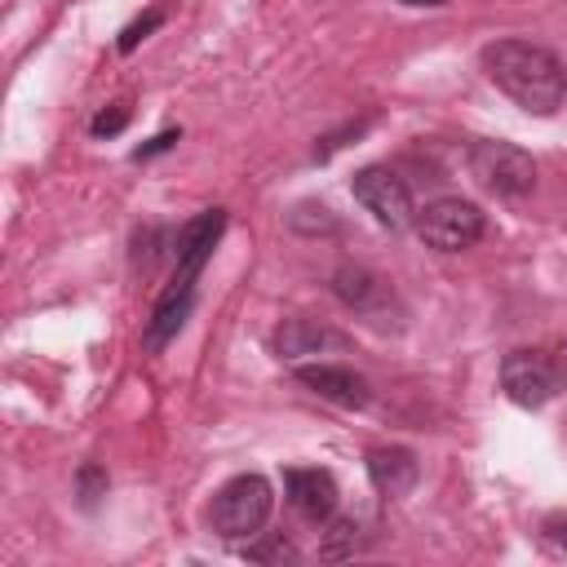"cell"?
<instances>
[{
  "mask_svg": "<svg viewBox=\"0 0 567 567\" xmlns=\"http://www.w3.org/2000/svg\"><path fill=\"white\" fill-rule=\"evenodd\" d=\"M483 75L523 111L532 115H554L567 93V71L554 49L536 40H492L483 49Z\"/></svg>",
  "mask_w": 567,
  "mask_h": 567,
  "instance_id": "1",
  "label": "cell"
},
{
  "mask_svg": "<svg viewBox=\"0 0 567 567\" xmlns=\"http://www.w3.org/2000/svg\"><path fill=\"white\" fill-rule=\"evenodd\" d=\"M270 505H275V492L261 474H235L230 483L217 487V496L208 505V523L221 540H252V536H261Z\"/></svg>",
  "mask_w": 567,
  "mask_h": 567,
  "instance_id": "2",
  "label": "cell"
},
{
  "mask_svg": "<svg viewBox=\"0 0 567 567\" xmlns=\"http://www.w3.org/2000/svg\"><path fill=\"white\" fill-rule=\"evenodd\" d=\"M470 164V177L487 190V195H501V199H518L536 186V164L523 146L514 142H496V137H478L465 155Z\"/></svg>",
  "mask_w": 567,
  "mask_h": 567,
  "instance_id": "3",
  "label": "cell"
},
{
  "mask_svg": "<svg viewBox=\"0 0 567 567\" xmlns=\"http://www.w3.org/2000/svg\"><path fill=\"white\" fill-rule=\"evenodd\" d=\"M328 288H332V297L341 306H350L363 323H372L381 332H390V328L403 323V306H399L394 288L381 275H372L368 266H337L332 279H328Z\"/></svg>",
  "mask_w": 567,
  "mask_h": 567,
  "instance_id": "4",
  "label": "cell"
},
{
  "mask_svg": "<svg viewBox=\"0 0 567 567\" xmlns=\"http://www.w3.org/2000/svg\"><path fill=\"white\" fill-rule=\"evenodd\" d=\"M412 226H416L421 244L434 248V252H461V248H474V244L483 239V230H487L483 213H478L470 199H456V195H443V199L425 204V208L416 213Z\"/></svg>",
  "mask_w": 567,
  "mask_h": 567,
  "instance_id": "5",
  "label": "cell"
},
{
  "mask_svg": "<svg viewBox=\"0 0 567 567\" xmlns=\"http://www.w3.org/2000/svg\"><path fill=\"white\" fill-rule=\"evenodd\" d=\"M567 381V368L545 350H509L501 359V390L518 408H545Z\"/></svg>",
  "mask_w": 567,
  "mask_h": 567,
  "instance_id": "6",
  "label": "cell"
},
{
  "mask_svg": "<svg viewBox=\"0 0 567 567\" xmlns=\"http://www.w3.org/2000/svg\"><path fill=\"white\" fill-rule=\"evenodd\" d=\"M350 190H354V199L377 217V226H385V230H403V226L416 221L408 182H403L394 168H385V164L359 168V173L350 177Z\"/></svg>",
  "mask_w": 567,
  "mask_h": 567,
  "instance_id": "7",
  "label": "cell"
},
{
  "mask_svg": "<svg viewBox=\"0 0 567 567\" xmlns=\"http://www.w3.org/2000/svg\"><path fill=\"white\" fill-rule=\"evenodd\" d=\"M292 377H297V385H306L310 394H319V399H328L337 408H368L372 403V385L354 368H341V363H297Z\"/></svg>",
  "mask_w": 567,
  "mask_h": 567,
  "instance_id": "8",
  "label": "cell"
},
{
  "mask_svg": "<svg viewBox=\"0 0 567 567\" xmlns=\"http://www.w3.org/2000/svg\"><path fill=\"white\" fill-rule=\"evenodd\" d=\"M341 350H350V337L328 328V323H315V319H288L275 332V354L288 359V363L319 359V354H341Z\"/></svg>",
  "mask_w": 567,
  "mask_h": 567,
  "instance_id": "9",
  "label": "cell"
},
{
  "mask_svg": "<svg viewBox=\"0 0 567 567\" xmlns=\"http://www.w3.org/2000/svg\"><path fill=\"white\" fill-rule=\"evenodd\" d=\"M284 492L292 501V509L310 523H328L337 514V478L319 465L310 470H284Z\"/></svg>",
  "mask_w": 567,
  "mask_h": 567,
  "instance_id": "10",
  "label": "cell"
},
{
  "mask_svg": "<svg viewBox=\"0 0 567 567\" xmlns=\"http://www.w3.org/2000/svg\"><path fill=\"white\" fill-rule=\"evenodd\" d=\"M221 230H226V208H204V213H195V217L173 235V261H177L182 270L204 275V261L213 257Z\"/></svg>",
  "mask_w": 567,
  "mask_h": 567,
  "instance_id": "11",
  "label": "cell"
},
{
  "mask_svg": "<svg viewBox=\"0 0 567 567\" xmlns=\"http://www.w3.org/2000/svg\"><path fill=\"white\" fill-rule=\"evenodd\" d=\"M421 461L408 447H372L368 452V478L381 496H408L416 487Z\"/></svg>",
  "mask_w": 567,
  "mask_h": 567,
  "instance_id": "12",
  "label": "cell"
},
{
  "mask_svg": "<svg viewBox=\"0 0 567 567\" xmlns=\"http://www.w3.org/2000/svg\"><path fill=\"white\" fill-rule=\"evenodd\" d=\"M354 549H359V523L354 518H328V532H323L319 554L323 558H350Z\"/></svg>",
  "mask_w": 567,
  "mask_h": 567,
  "instance_id": "13",
  "label": "cell"
},
{
  "mask_svg": "<svg viewBox=\"0 0 567 567\" xmlns=\"http://www.w3.org/2000/svg\"><path fill=\"white\" fill-rule=\"evenodd\" d=\"M244 558H248V563H292L297 549H292V540H284V536H261V540H252V545L244 549Z\"/></svg>",
  "mask_w": 567,
  "mask_h": 567,
  "instance_id": "14",
  "label": "cell"
},
{
  "mask_svg": "<svg viewBox=\"0 0 567 567\" xmlns=\"http://www.w3.org/2000/svg\"><path fill=\"white\" fill-rule=\"evenodd\" d=\"M75 492H80V505L84 509H93L97 505V496H106V474L89 461V465H80V474H75Z\"/></svg>",
  "mask_w": 567,
  "mask_h": 567,
  "instance_id": "15",
  "label": "cell"
},
{
  "mask_svg": "<svg viewBox=\"0 0 567 567\" xmlns=\"http://www.w3.org/2000/svg\"><path fill=\"white\" fill-rule=\"evenodd\" d=\"M159 22H164V9H151L146 18L128 22V27L120 31V40H115V44H120V53H133V49H137V44H142V40H146V35H151V31L159 27Z\"/></svg>",
  "mask_w": 567,
  "mask_h": 567,
  "instance_id": "16",
  "label": "cell"
},
{
  "mask_svg": "<svg viewBox=\"0 0 567 567\" xmlns=\"http://www.w3.org/2000/svg\"><path fill=\"white\" fill-rule=\"evenodd\" d=\"M128 124V106H111V111H102V115H93V124H89V133L93 137H115L120 128Z\"/></svg>",
  "mask_w": 567,
  "mask_h": 567,
  "instance_id": "17",
  "label": "cell"
},
{
  "mask_svg": "<svg viewBox=\"0 0 567 567\" xmlns=\"http://www.w3.org/2000/svg\"><path fill=\"white\" fill-rule=\"evenodd\" d=\"M177 142H182V133H177V128H168V133L151 137L146 146H137V151H133V159H151V155H164V151H173Z\"/></svg>",
  "mask_w": 567,
  "mask_h": 567,
  "instance_id": "18",
  "label": "cell"
},
{
  "mask_svg": "<svg viewBox=\"0 0 567 567\" xmlns=\"http://www.w3.org/2000/svg\"><path fill=\"white\" fill-rule=\"evenodd\" d=\"M545 536H549V545H558V549L567 554V514H554V518L545 523Z\"/></svg>",
  "mask_w": 567,
  "mask_h": 567,
  "instance_id": "19",
  "label": "cell"
},
{
  "mask_svg": "<svg viewBox=\"0 0 567 567\" xmlns=\"http://www.w3.org/2000/svg\"><path fill=\"white\" fill-rule=\"evenodd\" d=\"M399 4H408V9H425V4L439 9V4H447V0H399Z\"/></svg>",
  "mask_w": 567,
  "mask_h": 567,
  "instance_id": "20",
  "label": "cell"
}]
</instances>
